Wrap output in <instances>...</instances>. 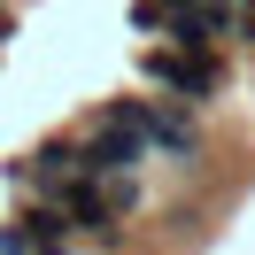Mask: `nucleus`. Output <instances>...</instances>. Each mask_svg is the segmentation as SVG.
Here are the masks:
<instances>
[{"label": "nucleus", "mask_w": 255, "mask_h": 255, "mask_svg": "<svg viewBox=\"0 0 255 255\" xmlns=\"http://www.w3.org/2000/svg\"><path fill=\"white\" fill-rule=\"evenodd\" d=\"M116 109L139 124L147 155H170V162H201V124H193V109H178V101H116Z\"/></svg>", "instance_id": "obj_1"}, {"label": "nucleus", "mask_w": 255, "mask_h": 255, "mask_svg": "<svg viewBox=\"0 0 255 255\" xmlns=\"http://www.w3.org/2000/svg\"><path fill=\"white\" fill-rule=\"evenodd\" d=\"M147 85H155V93L162 101H178V109H193V101H209V93H217V85H224V70H217V54H147Z\"/></svg>", "instance_id": "obj_2"}, {"label": "nucleus", "mask_w": 255, "mask_h": 255, "mask_svg": "<svg viewBox=\"0 0 255 255\" xmlns=\"http://www.w3.org/2000/svg\"><path fill=\"white\" fill-rule=\"evenodd\" d=\"M240 31H248V47H255V16H248V23H240Z\"/></svg>", "instance_id": "obj_3"}]
</instances>
